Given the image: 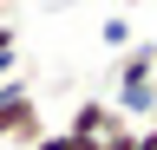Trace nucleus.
I'll return each instance as SVG.
<instances>
[{"label": "nucleus", "instance_id": "4", "mask_svg": "<svg viewBox=\"0 0 157 150\" xmlns=\"http://www.w3.org/2000/svg\"><path fill=\"white\" fill-rule=\"evenodd\" d=\"M13 65H20V33L13 20H0V79H13Z\"/></svg>", "mask_w": 157, "mask_h": 150}, {"label": "nucleus", "instance_id": "3", "mask_svg": "<svg viewBox=\"0 0 157 150\" xmlns=\"http://www.w3.org/2000/svg\"><path fill=\"white\" fill-rule=\"evenodd\" d=\"M118 124H131V118H118L105 98H85V104L72 111V124H66V130H72V137H111Z\"/></svg>", "mask_w": 157, "mask_h": 150}, {"label": "nucleus", "instance_id": "2", "mask_svg": "<svg viewBox=\"0 0 157 150\" xmlns=\"http://www.w3.org/2000/svg\"><path fill=\"white\" fill-rule=\"evenodd\" d=\"M151 79H157V46L151 39L118 52V98H111L118 118H151Z\"/></svg>", "mask_w": 157, "mask_h": 150}, {"label": "nucleus", "instance_id": "6", "mask_svg": "<svg viewBox=\"0 0 157 150\" xmlns=\"http://www.w3.org/2000/svg\"><path fill=\"white\" fill-rule=\"evenodd\" d=\"M33 150H66V130H46V137H39Z\"/></svg>", "mask_w": 157, "mask_h": 150}, {"label": "nucleus", "instance_id": "1", "mask_svg": "<svg viewBox=\"0 0 157 150\" xmlns=\"http://www.w3.org/2000/svg\"><path fill=\"white\" fill-rule=\"evenodd\" d=\"M39 137H46V118L26 79H0V150H33Z\"/></svg>", "mask_w": 157, "mask_h": 150}, {"label": "nucleus", "instance_id": "7", "mask_svg": "<svg viewBox=\"0 0 157 150\" xmlns=\"http://www.w3.org/2000/svg\"><path fill=\"white\" fill-rule=\"evenodd\" d=\"M131 150H157V130L144 124V130H137V144H131Z\"/></svg>", "mask_w": 157, "mask_h": 150}, {"label": "nucleus", "instance_id": "5", "mask_svg": "<svg viewBox=\"0 0 157 150\" xmlns=\"http://www.w3.org/2000/svg\"><path fill=\"white\" fill-rule=\"evenodd\" d=\"M98 39H105L111 52H124V46H137V39H131V20H124V13H111V20L98 26Z\"/></svg>", "mask_w": 157, "mask_h": 150}]
</instances>
